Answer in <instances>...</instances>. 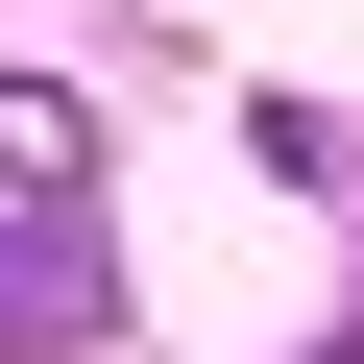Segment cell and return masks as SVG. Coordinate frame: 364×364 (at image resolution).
<instances>
[{
  "label": "cell",
  "mask_w": 364,
  "mask_h": 364,
  "mask_svg": "<svg viewBox=\"0 0 364 364\" xmlns=\"http://www.w3.org/2000/svg\"><path fill=\"white\" fill-rule=\"evenodd\" d=\"M73 195H97V97L73 73H0V243H49Z\"/></svg>",
  "instance_id": "6da1fadb"
},
{
  "label": "cell",
  "mask_w": 364,
  "mask_h": 364,
  "mask_svg": "<svg viewBox=\"0 0 364 364\" xmlns=\"http://www.w3.org/2000/svg\"><path fill=\"white\" fill-rule=\"evenodd\" d=\"M97 291H73V243H0V340H73Z\"/></svg>",
  "instance_id": "7a4b0ae2"
}]
</instances>
